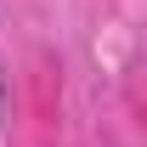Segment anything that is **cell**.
Masks as SVG:
<instances>
[{
	"label": "cell",
	"mask_w": 147,
	"mask_h": 147,
	"mask_svg": "<svg viewBox=\"0 0 147 147\" xmlns=\"http://www.w3.org/2000/svg\"><path fill=\"white\" fill-rule=\"evenodd\" d=\"M0 102H6V85H0Z\"/></svg>",
	"instance_id": "6da1fadb"
}]
</instances>
